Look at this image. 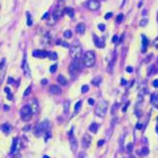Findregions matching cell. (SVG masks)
<instances>
[{"instance_id": "obj_1", "label": "cell", "mask_w": 158, "mask_h": 158, "mask_svg": "<svg viewBox=\"0 0 158 158\" xmlns=\"http://www.w3.org/2000/svg\"><path fill=\"white\" fill-rule=\"evenodd\" d=\"M70 50V56L72 58L73 60H78L81 56L83 53V48H81L80 43L79 42H73L69 48Z\"/></svg>"}, {"instance_id": "obj_2", "label": "cell", "mask_w": 158, "mask_h": 158, "mask_svg": "<svg viewBox=\"0 0 158 158\" xmlns=\"http://www.w3.org/2000/svg\"><path fill=\"white\" fill-rule=\"evenodd\" d=\"M95 61H96V56H95V53L91 51H87L85 54L83 55V63L86 67H93L95 64Z\"/></svg>"}, {"instance_id": "obj_3", "label": "cell", "mask_w": 158, "mask_h": 158, "mask_svg": "<svg viewBox=\"0 0 158 158\" xmlns=\"http://www.w3.org/2000/svg\"><path fill=\"white\" fill-rule=\"evenodd\" d=\"M107 111V102L104 101V99H101L98 103L96 104V107H95V114L99 118H102L106 114Z\"/></svg>"}, {"instance_id": "obj_4", "label": "cell", "mask_w": 158, "mask_h": 158, "mask_svg": "<svg viewBox=\"0 0 158 158\" xmlns=\"http://www.w3.org/2000/svg\"><path fill=\"white\" fill-rule=\"evenodd\" d=\"M81 68H83V66H81L80 61H79V60H73V61L70 63V66H69V72H70V75L72 76V77H76L77 75H79V73H80Z\"/></svg>"}, {"instance_id": "obj_5", "label": "cell", "mask_w": 158, "mask_h": 158, "mask_svg": "<svg viewBox=\"0 0 158 158\" xmlns=\"http://www.w3.org/2000/svg\"><path fill=\"white\" fill-rule=\"evenodd\" d=\"M33 111H32V107L30 105H25V106L21 107L20 110V118L23 121H30L33 116Z\"/></svg>"}, {"instance_id": "obj_6", "label": "cell", "mask_w": 158, "mask_h": 158, "mask_svg": "<svg viewBox=\"0 0 158 158\" xmlns=\"http://www.w3.org/2000/svg\"><path fill=\"white\" fill-rule=\"evenodd\" d=\"M49 129H50V122L49 121H44L42 123H38L37 126H36V136H41L44 132H48Z\"/></svg>"}, {"instance_id": "obj_7", "label": "cell", "mask_w": 158, "mask_h": 158, "mask_svg": "<svg viewBox=\"0 0 158 158\" xmlns=\"http://www.w3.org/2000/svg\"><path fill=\"white\" fill-rule=\"evenodd\" d=\"M68 136H69V141H70V147H71V150L75 153L76 150H77V139H76L75 136H73V130L72 129L69 131Z\"/></svg>"}, {"instance_id": "obj_8", "label": "cell", "mask_w": 158, "mask_h": 158, "mask_svg": "<svg viewBox=\"0 0 158 158\" xmlns=\"http://www.w3.org/2000/svg\"><path fill=\"white\" fill-rule=\"evenodd\" d=\"M99 7H101V2L98 0H88V2H87V8L89 10H98Z\"/></svg>"}, {"instance_id": "obj_9", "label": "cell", "mask_w": 158, "mask_h": 158, "mask_svg": "<svg viewBox=\"0 0 158 158\" xmlns=\"http://www.w3.org/2000/svg\"><path fill=\"white\" fill-rule=\"evenodd\" d=\"M90 142H91V138L89 134L83 136V140H81V146H83V148H88L89 146H90Z\"/></svg>"}, {"instance_id": "obj_10", "label": "cell", "mask_w": 158, "mask_h": 158, "mask_svg": "<svg viewBox=\"0 0 158 158\" xmlns=\"http://www.w3.org/2000/svg\"><path fill=\"white\" fill-rule=\"evenodd\" d=\"M23 70H24V73L26 77H31V70H30V67H28V63H27V60H26V54H25L24 61H23Z\"/></svg>"}, {"instance_id": "obj_11", "label": "cell", "mask_w": 158, "mask_h": 158, "mask_svg": "<svg viewBox=\"0 0 158 158\" xmlns=\"http://www.w3.org/2000/svg\"><path fill=\"white\" fill-rule=\"evenodd\" d=\"M63 13H64V8H63V6L62 5H60V6H58L56 7V9H55V11H54V17H55L56 19H59L60 17L63 15Z\"/></svg>"}, {"instance_id": "obj_12", "label": "cell", "mask_w": 158, "mask_h": 158, "mask_svg": "<svg viewBox=\"0 0 158 158\" xmlns=\"http://www.w3.org/2000/svg\"><path fill=\"white\" fill-rule=\"evenodd\" d=\"M49 91H50V94H52V95H60L61 94V89L59 88V86H56V85L50 86Z\"/></svg>"}, {"instance_id": "obj_13", "label": "cell", "mask_w": 158, "mask_h": 158, "mask_svg": "<svg viewBox=\"0 0 158 158\" xmlns=\"http://www.w3.org/2000/svg\"><path fill=\"white\" fill-rule=\"evenodd\" d=\"M93 38H94L95 45H96L97 48H99V49L104 48V45H105V43H104V40H102V38H99L98 36H96V35H94V36H93Z\"/></svg>"}, {"instance_id": "obj_14", "label": "cell", "mask_w": 158, "mask_h": 158, "mask_svg": "<svg viewBox=\"0 0 158 158\" xmlns=\"http://www.w3.org/2000/svg\"><path fill=\"white\" fill-rule=\"evenodd\" d=\"M33 55L36 56V58H45V56H48V52L40 51V50H35V51L33 52Z\"/></svg>"}, {"instance_id": "obj_15", "label": "cell", "mask_w": 158, "mask_h": 158, "mask_svg": "<svg viewBox=\"0 0 158 158\" xmlns=\"http://www.w3.org/2000/svg\"><path fill=\"white\" fill-rule=\"evenodd\" d=\"M85 24H83V23H80V24H78L77 26H76V31H77V33H79V34H84L85 33Z\"/></svg>"}, {"instance_id": "obj_16", "label": "cell", "mask_w": 158, "mask_h": 158, "mask_svg": "<svg viewBox=\"0 0 158 158\" xmlns=\"http://www.w3.org/2000/svg\"><path fill=\"white\" fill-rule=\"evenodd\" d=\"M32 111H33V113H36L38 111V108H40V106H38V103H37V101L36 99H33V102H32Z\"/></svg>"}, {"instance_id": "obj_17", "label": "cell", "mask_w": 158, "mask_h": 158, "mask_svg": "<svg viewBox=\"0 0 158 158\" xmlns=\"http://www.w3.org/2000/svg\"><path fill=\"white\" fill-rule=\"evenodd\" d=\"M56 80H58V83L60 84V85H62V86H64V85H67V79L63 77L62 75H60V76H58V78H56Z\"/></svg>"}, {"instance_id": "obj_18", "label": "cell", "mask_w": 158, "mask_h": 158, "mask_svg": "<svg viewBox=\"0 0 158 158\" xmlns=\"http://www.w3.org/2000/svg\"><path fill=\"white\" fill-rule=\"evenodd\" d=\"M147 45H148V40L145 35H142V52H146L147 50Z\"/></svg>"}, {"instance_id": "obj_19", "label": "cell", "mask_w": 158, "mask_h": 158, "mask_svg": "<svg viewBox=\"0 0 158 158\" xmlns=\"http://www.w3.org/2000/svg\"><path fill=\"white\" fill-rule=\"evenodd\" d=\"M10 129H11V128H10V125H9L8 123H5L3 125H1V130H2V131L5 132L6 134H8L9 132H10Z\"/></svg>"}, {"instance_id": "obj_20", "label": "cell", "mask_w": 158, "mask_h": 158, "mask_svg": "<svg viewBox=\"0 0 158 158\" xmlns=\"http://www.w3.org/2000/svg\"><path fill=\"white\" fill-rule=\"evenodd\" d=\"M17 141H18V139H17V138H15V139L13 140V146H11V150H10L11 154L16 153V147H17V143H18Z\"/></svg>"}, {"instance_id": "obj_21", "label": "cell", "mask_w": 158, "mask_h": 158, "mask_svg": "<svg viewBox=\"0 0 158 158\" xmlns=\"http://www.w3.org/2000/svg\"><path fill=\"white\" fill-rule=\"evenodd\" d=\"M97 130H98V124L97 123H91L90 125H89V131L90 132H96Z\"/></svg>"}, {"instance_id": "obj_22", "label": "cell", "mask_w": 158, "mask_h": 158, "mask_svg": "<svg viewBox=\"0 0 158 158\" xmlns=\"http://www.w3.org/2000/svg\"><path fill=\"white\" fill-rule=\"evenodd\" d=\"M26 17H27V26H32L33 25V19H32V16H31L30 11H27L26 13Z\"/></svg>"}, {"instance_id": "obj_23", "label": "cell", "mask_w": 158, "mask_h": 158, "mask_svg": "<svg viewBox=\"0 0 158 158\" xmlns=\"http://www.w3.org/2000/svg\"><path fill=\"white\" fill-rule=\"evenodd\" d=\"M66 13L69 15L71 18H73V16H75V11H73L72 8H70V7H68V8H66Z\"/></svg>"}, {"instance_id": "obj_24", "label": "cell", "mask_w": 158, "mask_h": 158, "mask_svg": "<svg viewBox=\"0 0 158 158\" xmlns=\"http://www.w3.org/2000/svg\"><path fill=\"white\" fill-rule=\"evenodd\" d=\"M91 83H93V85L98 86L99 84L102 83V78H101V77H96V78H94V79L91 80Z\"/></svg>"}, {"instance_id": "obj_25", "label": "cell", "mask_w": 158, "mask_h": 158, "mask_svg": "<svg viewBox=\"0 0 158 158\" xmlns=\"http://www.w3.org/2000/svg\"><path fill=\"white\" fill-rule=\"evenodd\" d=\"M48 56L52 60H56L58 59V55H56L55 52H48Z\"/></svg>"}, {"instance_id": "obj_26", "label": "cell", "mask_w": 158, "mask_h": 158, "mask_svg": "<svg viewBox=\"0 0 158 158\" xmlns=\"http://www.w3.org/2000/svg\"><path fill=\"white\" fill-rule=\"evenodd\" d=\"M63 111H64V113H68V111H69V101H64V103H63Z\"/></svg>"}, {"instance_id": "obj_27", "label": "cell", "mask_w": 158, "mask_h": 158, "mask_svg": "<svg viewBox=\"0 0 158 158\" xmlns=\"http://www.w3.org/2000/svg\"><path fill=\"white\" fill-rule=\"evenodd\" d=\"M80 106H81V101H79V102L76 103V105H75V112L76 113L79 112V110H80Z\"/></svg>"}, {"instance_id": "obj_28", "label": "cell", "mask_w": 158, "mask_h": 158, "mask_svg": "<svg viewBox=\"0 0 158 158\" xmlns=\"http://www.w3.org/2000/svg\"><path fill=\"white\" fill-rule=\"evenodd\" d=\"M63 35H64V37L66 38H70L71 36H72V34H71V31H64V33H63Z\"/></svg>"}, {"instance_id": "obj_29", "label": "cell", "mask_w": 158, "mask_h": 158, "mask_svg": "<svg viewBox=\"0 0 158 158\" xmlns=\"http://www.w3.org/2000/svg\"><path fill=\"white\" fill-rule=\"evenodd\" d=\"M123 18H124V15H123V14H119L118 17H116V23H121V21L123 20Z\"/></svg>"}, {"instance_id": "obj_30", "label": "cell", "mask_w": 158, "mask_h": 158, "mask_svg": "<svg viewBox=\"0 0 158 158\" xmlns=\"http://www.w3.org/2000/svg\"><path fill=\"white\" fill-rule=\"evenodd\" d=\"M58 45H62V46H64V48H70L69 44L66 43V42H63V41H58Z\"/></svg>"}, {"instance_id": "obj_31", "label": "cell", "mask_w": 158, "mask_h": 158, "mask_svg": "<svg viewBox=\"0 0 158 158\" xmlns=\"http://www.w3.org/2000/svg\"><path fill=\"white\" fill-rule=\"evenodd\" d=\"M148 153H149V150H148V148H142L141 153H139V154H141L142 156H146V155H148Z\"/></svg>"}, {"instance_id": "obj_32", "label": "cell", "mask_w": 158, "mask_h": 158, "mask_svg": "<svg viewBox=\"0 0 158 158\" xmlns=\"http://www.w3.org/2000/svg\"><path fill=\"white\" fill-rule=\"evenodd\" d=\"M5 91L8 94V99H13V96H11V94H10V89H9L8 87H6L5 88Z\"/></svg>"}, {"instance_id": "obj_33", "label": "cell", "mask_w": 158, "mask_h": 158, "mask_svg": "<svg viewBox=\"0 0 158 158\" xmlns=\"http://www.w3.org/2000/svg\"><path fill=\"white\" fill-rule=\"evenodd\" d=\"M78 158H87V155H86L85 151H80L78 154Z\"/></svg>"}, {"instance_id": "obj_34", "label": "cell", "mask_w": 158, "mask_h": 158, "mask_svg": "<svg viewBox=\"0 0 158 158\" xmlns=\"http://www.w3.org/2000/svg\"><path fill=\"white\" fill-rule=\"evenodd\" d=\"M88 89H89V87L87 85H84L83 87H81V93H87L88 91Z\"/></svg>"}, {"instance_id": "obj_35", "label": "cell", "mask_w": 158, "mask_h": 158, "mask_svg": "<svg viewBox=\"0 0 158 158\" xmlns=\"http://www.w3.org/2000/svg\"><path fill=\"white\" fill-rule=\"evenodd\" d=\"M31 90H32V88H31V87H27V89L25 90V93H24V96L25 97L28 96V95H30V93H31Z\"/></svg>"}, {"instance_id": "obj_36", "label": "cell", "mask_w": 158, "mask_h": 158, "mask_svg": "<svg viewBox=\"0 0 158 158\" xmlns=\"http://www.w3.org/2000/svg\"><path fill=\"white\" fill-rule=\"evenodd\" d=\"M56 68H58V67H56V64H53V66H52V67L50 68V71H51L52 73H53V72H55V70H56Z\"/></svg>"}, {"instance_id": "obj_37", "label": "cell", "mask_w": 158, "mask_h": 158, "mask_svg": "<svg viewBox=\"0 0 158 158\" xmlns=\"http://www.w3.org/2000/svg\"><path fill=\"white\" fill-rule=\"evenodd\" d=\"M98 30L99 31H105V25H103V24H98Z\"/></svg>"}, {"instance_id": "obj_38", "label": "cell", "mask_w": 158, "mask_h": 158, "mask_svg": "<svg viewBox=\"0 0 158 158\" xmlns=\"http://www.w3.org/2000/svg\"><path fill=\"white\" fill-rule=\"evenodd\" d=\"M126 72H128V73H132V72H133V68H132V67H126Z\"/></svg>"}, {"instance_id": "obj_39", "label": "cell", "mask_w": 158, "mask_h": 158, "mask_svg": "<svg viewBox=\"0 0 158 158\" xmlns=\"http://www.w3.org/2000/svg\"><path fill=\"white\" fill-rule=\"evenodd\" d=\"M146 24H147V19H142L141 21H140V26H146Z\"/></svg>"}, {"instance_id": "obj_40", "label": "cell", "mask_w": 158, "mask_h": 158, "mask_svg": "<svg viewBox=\"0 0 158 158\" xmlns=\"http://www.w3.org/2000/svg\"><path fill=\"white\" fill-rule=\"evenodd\" d=\"M132 148H133V145H132V143H129L128 147H126V150H128V151H131Z\"/></svg>"}, {"instance_id": "obj_41", "label": "cell", "mask_w": 158, "mask_h": 158, "mask_svg": "<svg viewBox=\"0 0 158 158\" xmlns=\"http://www.w3.org/2000/svg\"><path fill=\"white\" fill-rule=\"evenodd\" d=\"M111 17H112V13H107L106 15H105V18L106 19H110Z\"/></svg>"}, {"instance_id": "obj_42", "label": "cell", "mask_w": 158, "mask_h": 158, "mask_svg": "<svg viewBox=\"0 0 158 158\" xmlns=\"http://www.w3.org/2000/svg\"><path fill=\"white\" fill-rule=\"evenodd\" d=\"M104 143H105L104 140H99V141H98V146H103Z\"/></svg>"}, {"instance_id": "obj_43", "label": "cell", "mask_w": 158, "mask_h": 158, "mask_svg": "<svg viewBox=\"0 0 158 158\" xmlns=\"http://www.w3.org/2000/svg\"><path fill=\"white\" fill-rule=\"evenodd\" d=\"M88 103H89V104H90V105H94L95 104V102H94V99H89V101H88Z\"/></svg>"}, {"instance_id": "obj_44", "label": "cell", "mask_w": 158, "mask_h": 158, "mask_svg": "<svg viewBox=\"0 0 158 158\" xmlns=\"http://www.w3.org/2000/svg\"><path fill=\"white\" fill-rule=\"evenodd\" d=\"M112 41H113V42H114V43H115V42H116V41H118V36H116V35H115V36H113V38H112Z\"/></svg>"}, {"instance_id": "obj_45", "label": "cell", "mask_w": 158, "mask_h": 158, "mask_svg": "<svg viewBox=\"0 0 158 158\" xmlns=\"http://www.w3.org/2000/svg\"><path fill=\"white\" fill-rule=\"evenodd\" d=\"M153 85L155 86V87H158V80H155V81H154Z\"/></svg>"}, {"instance_id": "obj_46", "label": "cell", "mask_w": 158, "mask_h": 158, "mask_svg": "<svg viewBox=\"0 0 158 158\" xmlns=\"http://www.w3.org/2000/svg\"><path fill=\"white\" fill-rule=\"evenodd\" d=\"M137 129H142V124L141 123H137Z\"/></svg>"}, {"instance_id": "obj_47", "label": "cell", "mask_w": 158, "mask_h": 158, "mask_svg": "<svg viewBox=\"0 0 158 158\" xmlns=\"http://www.w3.org/2000/svg\"><path fill=\"white\" fill-rule=\"evenodd\" d=\"M46 84H48V80H46V79L42 80V85H46Z\"/></svg>"}, {"instance_id": "obj_48", "label": "cell", "mask_w": 158, "mask_h": 158, "mask_svg": "<svg viewBox=\"0 0 158 158\" xmlns=\"http://www.w3.org/2000/svg\"><path fill=\"white\" fill-rule=\"evenodd\" d=\"M48 16H49V14H48V13H45V14H44V16H43V19L48 18Z\"/></svg>"}, {"instance_id": "obj_49", "label": "cell", "mask_w": 158, "mask_h": 158, "mask_svg": "<svg viewBox=\"0 0 158 158\" xmlns=\"http://www.w3.org/2000/svg\"><path fill=\"white\" fill-rule=\"evenodd\" d=\"M121 84H122V85H125V84H126V81L124 80V79H122V80H121Z\"/></svg>"}, {"instance_id": "obj_50", "label": "cell", "mask_w": 158, "mask_h": 158, "mask_svg": "<svg viewBox=\"0 0 158 158\" xmlns=\"http://www.w3.org/2000/svg\"><path fill=\"white\" fill-rule=\"evenodd\" d=\"M8 79H9L8 81H9V83H10V84H11V83H14V80H13V78H8Z\"/></svg>"}, {"instance_id": "obj_51", "label": "cell", "mask_w": 158, "mask_h": 158, "mask_svg": "<svg viewBox=\"0 0 158 158\" xmlns=\"http://www.w3.org/2000/svg\"><path fill=\"white\" fill-rule=\"evenodd\" d=\"M3 108H5V110H6V111H8V110H9V107H8V106H7V105H5V107H3Z\"/></svg>"}, {"instance_id": "obj_52", "label": "cell", "mask_w": 158, "mask_h": 158, "mask_svg": "<svg viewBox=\"0 0 158 158\" xmlns=\"http://www.w3.org/2000/svg\"><path fill=\"white\" fill-rule=\"evenodd\" d=\"M43 158H49V156H44V157H43Z\"/></svg>"}, {"instance_id": "obj_53", "label": "cell", "mask_w": 158, "mask_h": 158, "mask_svg": "<svg viewBox=\"0 0 158 158\" xmlns=\"http://www.w3.org/2000/svg\"><path fill=\"white\" fill-rule=\"evenodd\" d=\"M61 1H62V2H64V1H66V0H61Z\"/></svg>"}, {"instance_id": "obj_54", "label": "cell", "mask_w": 158, "mask_h": 158, "mask_svg": "<svg viewBox=\"0 0 158 158\" xmlns=\"http://www.w3.org/2000/svg\"><path fill=\"white\" fill-rule=\"evenodd\" d=\"M157 20H158V14H157Z\"/></svg>"}]
</instances>
